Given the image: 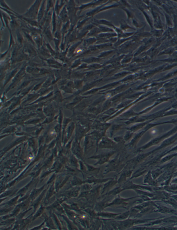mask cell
<instances>
[{"instance_id": "6da1fadb", "label": "cell", "mask_w": 177, "mask_h": 230, "mask_svg": "<svg viewBox=\"0 0 177 230\" xmlns=\"http://www.w3.org/2000/svg\"><path fill=\"white\" fill-rule=\"evenodd\" d=\"M115 145V143L113 141L107 138H104L102 139L101 142L99 144V146L105 148H110L113 147Z\"/></svg>"}, {"instance_id": "7a4b0ae2", "label": "cell", "mask_w": 177, "mask_h": 230, "mask_svg": "<svg viewBox=\"0 0 177 230\" xmlns=\"http://www.w3.org/2000/svg\"><path fill=\"white\" fill-rule=\"evenodd\" d=\"M112 153H109L107 154L106 155H105L104 156H102L101 157V159L99 160L98 163L97 164H101L105 163V162L108 161V160L109 158L112 155Z\"/></svg>"}, {"instance_id": "3957f363", "label": "cell", "mask_w": 177, "mask_h": 230, "mask_svg": "<svg viewBox=\"0 0 177 230\" xmlns=\"http://www.w3.org/2000/svg\"><path fill=\"white\" fill-rule=\"evenodd\" d=\"M132 135H131V134H126V135H125L124 136V140L125 141H127L129 139V138H131V136H132Z\"/></svg>"}, {"instance_id": "277c9868", "label": "cell", "mask_w": 177, "mask_h": 230, "mask_svg": "<svg viewBox=\"0 0 177 230\" xmlns=\"http://www.w3.org/2000/svg\"><path fill=\"white\" fill-rule=\"evenodd\" d=\"M122 139V138L120 137H116L114 138V140L117 142H120Z\"/></svg>"}]
</instances>
